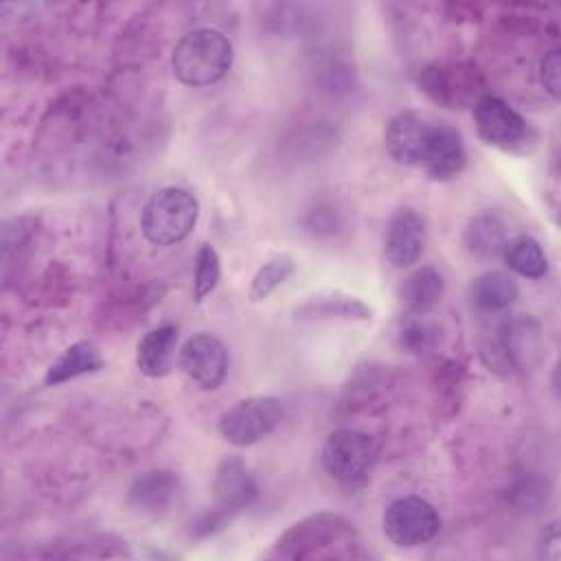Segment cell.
<instances>
[{"label":"cell","mask_w":561,"mask_h":561,"mask_svg":"<svg viewBox=\"0 0 561 561\" xmlns=\"http://www.w3.org/2000/svg\"><path fill=\"white\" fill-rule=\"evenodd\" d=\"M234 59L228 35L217 28H193L184 33L173 53L171 70L175 79L188 88H206L221 81Z\"/></svg>","instance_id":"6da1fadb"},{"label":"cell","mask_w":561,"mask_h":561,"mask_svg":"<svg viewBox=\"0 0 561 561\" xmlns=\"http://www.w3.org/2000/svg\"><path fill=\"white\" fill-rule=\"evenodd\" d=\"M199 217L197 197L180 186L156 191L140 213V228L153 245H175L184 241Z\"/></svg>","instance_id":"7a4b0ae2"},{"label":"cell","mask_w":561,"mask_h":561,"mask_svg":"<svg viewBox=\"0 0 561 561\" xmlns=\"http://www.w3.org/2000/svg\"><path fill=\"white\" fill-rule=\"evenodd\" d=\"M355 526L337 513H313L291 524L274 543V557L313 559L329 557L333 546H353Z\"/></svg>","instance_id":"3957f363"},{"label":"cell","mask_w":561,"mask_h":561,"mask_svg":"<svg viewBox=\"0 0 561 561\" xmlns=\"http://www.w3.org/2000/svg\"><path fill=\"white\" fill-rule=\"evenodd\" d=\"M541 351V327L533 316H511L506 318L493 337H489L482 348V362L489 370L508 373L522 370L537 362Z\"/></svg>","instance_id":"277c9868"},{"label":"cell","mask_w":561,"mask_h":561,"mask_svg":"<svg viewBox=\"0 0 561 561\" xmlns=\"http://www.w3.org/2000/svg\"><path fill=\"white\" fill-rule=\"evenodd\" d=\"M285 419V403L272 394L245 397L221 412L217 430L234 447H248L267 438Z\"/></svg>","instance_id":"5b68a950"},{"label":"cell","mask_w":561,"mask_h":561,"mask_svg":"<svg viewBox=\"0 0 561 561\" xmlns=\"http://www.w3.org/2000/svg\"><path fill=\"white\" fill-rule=\"evenodd\" d=\"M419 90L447 110L473 105L484 90L482 72L469 61L427 64L416 77Z\"/></svg>","instance_id":"8992f818"},{"label":"cell","mask_w":561,"mask_h":561,"mask_svg":"<svg viewBox=\"0 0 561 561\" xmlns=\"http://www.w3.org/2000/svg\"><path fill=\"white\" fill-rule=\"evenodd\" d=\"M320 458L324 471L335 482L357 486L370 476L377 462V443L359 430L342 427L327 436Z\"/></svg>","instance_id":"52a82bcc"},{"label":"cell","mask_w":561,"mask_h":561,"mask_svg":"<svg viewBox=\"0 0 561 561\" xmlns=\"http://www.w3.org/2000/svg\"><path fill=\"white\" fill-rule=\"evenodd\" d=\"M383 535L399 548L430 543L440 530L438 511L421 495H403L388 504L381 517Z\"/></svg>","instance_id":"ba28073f"},{"label":"cell","mask_w":561,"mask_h":561,"mask_svg":"<svg viewBox=\"0 0 561 561\" xmlns=\"http://www.w3.org/2000/svg\"><path fill=\"white\" fill-rule=\"evenodd\" d=\"M473 123L486 145L504 151L522 147L533 131L519 112L493 94H482L473 103Z\"/></svg>","instance_id":"9c48e42d"},{"label":"cell","mask_w":561,"mask_h":561,"mask_svg":"<svg viewBox=\"0 0 561 561\" xmlns=\"http://www.w3.org/2000/svg\"><path fill=\"white\" fill-rule=\"evenodd\" d=\"M182 373L204 390H217L228 373V351L210 333L191 335L178 351Z\"/></svg>","instance_id":"30bf717a"},{"label":"cell","mask_w":561,"mask_h":561,"mask_svg":"<svg viewBox=\"0 0 561 561\" xmlns=\"http://www.w3.org/2000/svg\"><path fill=\"white\" fill-rule=\"evenodd\" d=\"M434 121L427 116L403 110L394 114L383 131V147L386 153L397 162L405 167H419L427 147V140L432 136Z\"/></svg>","instance_id":"8fae6325"},{"label":"cell","mask_w":561,"mask_h":561,"mask_svg":"<svg viewBox=\"0 0 561 561\" xmlns=\"http://www.w3.org/2000/svg\"><path fill=\"white\" fill-rule=\"evenodd\" d=\"M425 245V217L410 208H397L386 226L383 256L392 267H410L419 261Z\"/></svg>","instance_id":"7c38bea8"},{"label":"cell","mask_w":561,"mask_h":561,"mask_svg":"<svg viewBox=\"0 0 561 561\" xmlns=\"http://www.w3.org/2000/svg\"><path fill=\"white\" fill-rule=\"evenodd\" d=\"M184 495L180 473L171 469H153L140 473L127 491V504L142 515H167Z\"/></svg>","instance_id":"4fadbf2b"},{"label":"cell","mask_w":561,"mask_h":561,"mask_svg":"<svg viewBox=\"0 0 561 561\" xmlns=\"http://www.w3.org/2000/svg\"><path fill=\"white\" fill-rule=\"evenodd\" d=\"M291 316L298 322H366L373 318V309L353 294L340 289H322L296 302Z\"/></svg>","instance_id":"5bb4252c"},{"label":"cell","mask_w":561,"mask_h":561,"mask_svg":"<svg viewBox=\"0 0 561 561\" xmlns=\"http://www.w3.org/2000/svg\"><path fill=\"white\" fill-rule=\"evenodd\" d=\"M467 164V149L462 134L449 125V123H434L432 136L427 140L421 169L427 173V178L436 182L454 180L462 173Z\"/></svg>","instance_id":"9a60e30c"},{"label":"cell","mask_w":561,"mask_h":561,"mask_svg":"<svg viewBox=\"0 0 561 561\" xmlns=\"http://www.w3.org/2000/svg\"><path fill=\"white\" fill-rule=\"evenodd\" d=\"M215 504L228 517L248 508L259 497V484L245 462L237 456H226L217 469L213 480Z\"/></svg>","instance_id":"2e32d148"},{"label":"cell","mask_w":561,"mask_h":561,"mask_svg":"<svg viewBox=\"0 0 561 561\" xmlns=\"http://www.w3.org/2000/svg\"><path fill=\"white\" fill-rule=\"evenodd\" d=\"M394 340L403 353L423 357L443 344L445 329L443 322L427 311H408V316L397 324Z\"/></svg>","instance_id":"e0dca14e"},{"label":"cell","mask_w":561,"mask_h":561,"mask_svg":"<svg viewBox=\"0 0 561 561\" xmlns=\"http://www.w3.org/2000/svg\"><path fill=\"white\" fill-rule=\"evenodd\" d=\"M178 348V327L162 324L147 331L136 346V366L147 377H162L171 370Z\"/></svg>","instance_id":"ac0fdd59"},{"label":"cell","mask_w":561,"mask_h":561,"mask_svg":"<svg viewBox=\"0 0 561 561\" xmlns=\"http://www.w3.org/2000/svg\"><path fill=\"white\" fill-rule=\"evenodd\" d=\"M105 359L99 351V346L90 340H79L72 342L70 346H66L55 359L53 364L46 368L44 375V383L46 386H59L64 381H70L79 375L85 373H94L99 368H103Z\"/></svg>","instance_id":"d6986e66"},{"label":"cell","mask_w":561,"mask_h":561,"mask_svg":"<svg viewBox=\"0 0 561 561\" xmlns=\"http://www.w3.org/2000/svg\"><path fill=\"white\" fill-rule=\"evenodd\" d=\"M506 241H508L506 226L493 213L476 215L462 232V243H465L467 252L473 254L476 259H482V261H491V259L502 256V252L506 248Z\"/></svg>","instance_id":"ffe728a7"},{"label":"cell","mask_w":561,"mask_h":561,"mask_svg":"<svg viewBox=\"0 0 561 561\" xmlns=\"http://www.w3.org/2000/svg\"><path fill=\"white\" fill-rule=\"evenodd\" d=\"M445 296V278L432 265L412 270L399 285V300L408 311H430Z\"/></svg>","instance_id":"44dd1931"},{"label":"cell","mask_w":561,"mask_h":561,"mask_svg":"<svg viewBox=\"0 0 561 561\" xmlns=\"http://www.w3.org/2000/svg\"><path fill=\"white\" fill-rule=\"evenodd\" d=\"M517 296H519V287L515 278L500 270H491L476 276L469 287L471 305L486 313L508 309L517 300Z\"/></svg>","instance_id":"7402d4cb"},{"label":"cell","mask_w":561,"mask_h":561,"mask_svg":"<svg viewBox=\"0 0 561 561\" xmlns=\"http://www.w3.org/2000/svg\"><path fill=\"white\" fill-rule=\"evenodd\" d=\"M502 259L508 265V270L524 278H543L548 274V256L541 243L530 234L508 239Z\"/></svg>","instance_id":"603a6c76"},{"label":"cell","mask_w":561,"mask_h":561,"mask_svg":"<svg viewBox=\"0 0 561 561\" xmlns=\"http://www.w3.org/2000/svg\"><path fill=\"white\" fill-rule=\"evenodd\" d=\"M296 267V261L291 254L287 252H280V254H274L270 256L252 276V283H250V289H248V298L252 302H261L265 300L278 285H283L291 272Z\"/></svg>","instance_id":"cb8c5ba5"},{"label":"cell","mask_w":561,"mask_h":561,"mask_svg":"<svg viewBox=\"0 0 561 561\" xmlns=\"http://www.w3.org/2000/svg\"><path fill=\"white\" fill-rule=\"evenodd\" d=\"M221 278V261L217 250L210 243H202L195 254V272H193V300L202 302L210 296Z\"/></svg>","instance_id":"d4e9b609"},{"label":"cell","mask_w":561,"mask_h":561,"mask_svg":"<svg viewBox=\"0 0 561 561\" xmlns=\"http://www.w3.org/2000/svg\"><path fill=\"white\" fill-rule=\"evenodd\" d=\"M305 230H309L313 237H324V234H333L340 230L342 219L340 213L327 204H318L316 208H311L305 215Z\"/></svg>","instance_id":"484cf974"},{"label":"cell","mask_w":561,"mask_h":561,"mask_svg":"<svg viewBox=\"0 0 561 561\" xmlns=\"http://www.w3.org/2000/svg\"><path fill=\"white\" fill-rule=\"evenodd\" d=\"M539 79L543 90L557 101L561 96V50L550 48L539 64Z\"/></svg>","instance_id":"4316f807"},{"label":"cell","mask_w":561,"mask_h":561,"mask_svg":"<svg viewBox=\"0 0 561 561\" xmlns=\"http://www.w3.org/2000/svg\"><path fill=\"white\" fill-rule=\"evenodd\" d=\"M559 528H557V522H550L543 526L541 535H539V554L543 559H550V561H557L559 554H561V543H559Z\"/></svg>","instance_id":"83f0119b"}]
</instances>
